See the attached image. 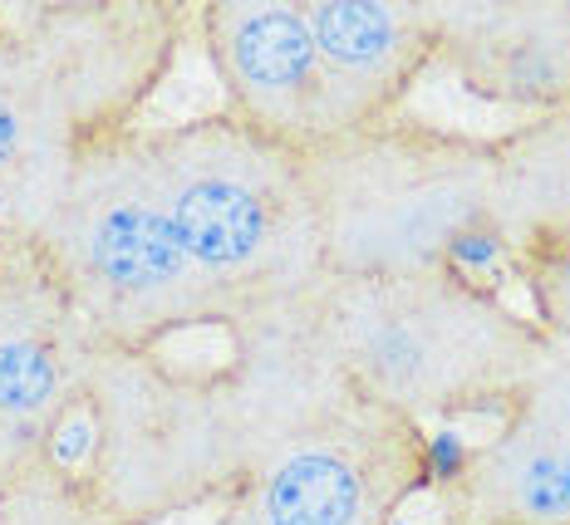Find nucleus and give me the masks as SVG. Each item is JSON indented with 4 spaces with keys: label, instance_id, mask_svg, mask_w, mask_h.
Instances as JSON below:
<instances>
[{
    "label": "nucleus",
    "instance_id": "14",
    "mask_svg": "<svg viewBox=\"0 0 570 525\" xmlns=\"http://www.w3.org/2000/svg\"><path fill=\"white\" fill-rule=\"evenodd\" d=\"M0 525H134L69 462H40L0 486Z\"/></svg>",
    "mask_w": 570,
    "mask_h": 525
},
{
    "label": "nucleus",
    "instance_id": "11",
    "mask_svg": "<svg viewBox=\"0 0 570 525\" xmlns=\"http://www.w3.org/2000/svg\"><path fill=\"white\" fill-rule=\"evenodd\" d=\"M325 69L330 138L399 118L413 83L438 65L428 0H305Z\"/></svg>",
    "mask_w": 570,
    "mask_h": 525
},
{
    "label": "nucleus",
    "instance_id": "6",
    "mask_svg": "<svg viewBox=\"0 0 570 525\" xmlns=\"http://www.w3.org/2000/svg\"><path fill=\"white\" fill-rule=\"evenodd\" d=\"M79 427L85 437L59 443L55 457L85 472L134 525L227 506L242 486V443L217 368L94 344Z\"/></svg>",
    "mask_w": 570,
    "mask_h": 525
},
{
    "label": "nucleus",
    "instance_id": "12",
    "mask_svg": "<svg viewBox=\"0 0 570 525\" xmlns=\"http://www.w3.org/2000/svg\"><path fill=\"white\" fill-rule=\"evenodd\" d=\"M438 59L468 93L527 118L570 109V0L433 6Z\"/></svg>",
    "mask_w": 570,
    "mask_h": 525
},
{
    "label": "nucleus",
    "instance_id": "3",
    "mask_svg": "<svg viewBox=\"0 0 570 525\" xmlns=\"http://www.w3.org/2000/svg\"><path fill=\"white\" fill-rule=\"evenodd\" d=\"M134 138L177 241L232 315L311 295L330 280L311 177L291 142L227 109L134 128Z\"/></svg>",
    "mask_w": 570,
    "mask_h": 525
},
{
    "label": "nucleus",
    "instance_id": "7",
    "mask_svg": "<svg viewBox=\"0 0 570 525\" xmlns=\"http://www.w3.org/2000/svg\"><path fill=\"white\" fill-rule=\"evenodd\" d=\"M428 476L423 423L354 393L252 457L227 506L252 525H394Z\"/></svg>",
    "mask_w": 570,
    "mask_h": 525
},
{
    "label": "nucleus",
    "instance_id": "2",
    "mask_svg": "<svg viewBox=\"0 0 570 525\" xmlns=\"http://www.w3.org/2000/svg\"><path fill=\"white\" fill-rule=\"evenodd\" d=\"M320 325L364 398L413 423L502 413L551 344L478 276L458 266L413 276H330Z\"/></svg>",
    "mask_w": 570,
    "mask_h": 525
},
{
    "label": "nucleus",
    "instance_id": "9",
    "mask_svg": "<svg viewBox=\"0 0 570 525\" xmlns=\"http://www.w3.org/2000/svg\"><path fill=\"white\" fill-rule=\"evenodd\" d=\"M443 525H570V359L551 354L438 486Z\"/></svg>",
    "mask_w": 570,
    "mask_h": 525
},
{
    "label": "nucleus",
    "instance_id": "15",
    "mask_svg": "<svg viewBox=\"0 0 570 525\" xmlns=\"http://www.w3.org/2000/svg\"><path fill=\"white\" fill-rule=\"evenodd\" d=\"M512 270L531 295V319L546 334L551 354L570 359V231L537 236L512 250Z\"/></svg>",
    "mask_w": 570,
    "mask_h": 525
},
{
    "label": "nucleus",
    "instance_id": "1",
    "mask_svg": "<svg viewBox=\"0 0 570 525\" xmlns=\"http://www.w3.org/2000/svg\"><path fill=\"white\" fill-rule=\"evenodd\" d=\"M193 10L59 0L0 10V226L35 246L75 162L138 128L168 83Z\"/></svg>",
    "mask_w": 570,
    "mask_h": 525
},
{
    "label": "nucleus",
    "instance_id": "10",
    "mask_svg": "<svg viewBox=\"0 0 570 525\" xmlns=\"http://www.w3.org/2000/svg\"><path fill=\"white\" fill-rule=\"evenodd\" d=\"M227 113L311 152L330 138L325 69L305 0H217L193 10Z\"/></svg>",
    "mask_w": 570,
    "mask_h": 525
},
{
    "label": "nucleus",
    "instance_id": "8",
    "mask_svg": "<svg viewBox=\"0 0 570 525\" xmlns=\"http://www.w3.org/2000/svg\"><path fill=\"white\" fill-rule=\"evenodd\" d=\"M94 339L40 256L0 276V486L59 452L89 384Z\"/></svg>",
    "mask_w": 570,
    "mask_h": 525
},
{
    "label": "nucleus",
    "instance_id": "5",
    "mask_svg": "<svg viewBox=\"0 0 570 525\" xmlns=\"http://www.w3.org/2000/svg\"><path fill=\"white\" fill-rule=\"evenodd\" d=\"M330 276H413L458 266L492 231L497 138L389 118L301 152Z\"/></svg>",
    "mask_w": 570,
    "mask_h": 525
},
{
    "label": "nucleus",
    "instance_id": "13",
    "mask_svg": "<svg viewBox=\"0 0 570 525\" xmlns=\"http://www.w3.org/2000/svg\"><path fill=\"white\" fill-rule=\"evenodd\" d=\"M492 231L512 250L570 231V109L527 118L497 138Z\"/></svg>",
    "mask_w": 570,
    "mask_h": 525
},
{
    "label": "nucleus",
    "instance_id": "16",
    "mask_svg": "<svg viewBox=\"0 0 570 525\" xmlns=\"http://www.w3.org/2000/svg\"><path fill=\"white\" fill-rule=\"evenodd\" d=\"M217 525H252V521H246L242 516V511H232V506H222V521Z\"/></svg>",
    "mask_w": 570,
    "mask_h": 525
},
{
    "label": "nucleus",
    "instance_id": "4",
    "mask_svg": "<svg viewBox=\"0 0 570 525\" xmlns=\"http://www.w3.org/2000/svg\"><path fill=\"white\" fill-rule=\"evenodd\" d=\"M35 256L99 349H163L173 334L227 329L232 319L177 241L134 128L75 162Z\"/></svg>",
    "mask_w": 570,
    "mask_h": 525
}]
</instances>
